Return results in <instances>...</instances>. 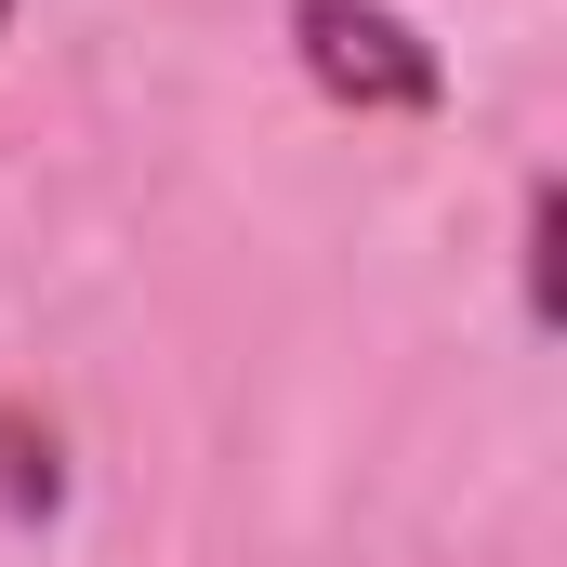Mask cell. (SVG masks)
I'll return each instance as SVG.
<instances>
[{
    "label": "cell",
    "mask_w": 567,
    "mask_h": 567,
    "mask_svg": "<svg viewBox=\"0 0 567 567\" xmlns=\"http://www.w3.org/2000/svg\"><path fill=\"white\" fill-rule=\"evenodd\" d=\"M290 53L343 120H435L449 106V53L396 0H290Z\"/></svg>",
    "instance_id": "obj_1"
},
{
    "label": "cell",
    "mask_w": 567,
    "mask_h": 567,
    "mask_svg": "<svg viewBox=\"0 0 567 567\" xmlns=\"http://www.w3.org/2000/svg\"><path fill=\"white\" fill-rule=\"evenodd\" d=\"M555 238H567V185L542 172V185H528V225H515V278H528V330H555V317H567V290H555Z\"/></svg>",
    "instance_id": "obj_3"
},
{
    "label": "cell",
    "mask_w": 567,
    "mask_h": 567,
    "mask_svg": "<svg viewBox=\"0 0 567 567\" xmlns=\"http://www.w3.org/2000/svg\"><path fill=\"white\" fill-rule=\"evenodd\" d=\"M0 27H13V0H0Z\"/></svg>",
    "instance_id": "obj_4"
},
{
    "label": "cell",
    "mask_w": 567,
    "mask_h": 567,
    "mask_svg": "<svg viewBox=\"0 0 567 567\" xmlns=\"http://www.w3.org/2000/svg\"><path fill=\"white\" fill-rule=\"evenodd\" d=\"M53 502H66V449H53V423L0 410V515L27 528V515H53Z\"/></svg>",
    "instance_id": "obj_2"
}]
</instances>
